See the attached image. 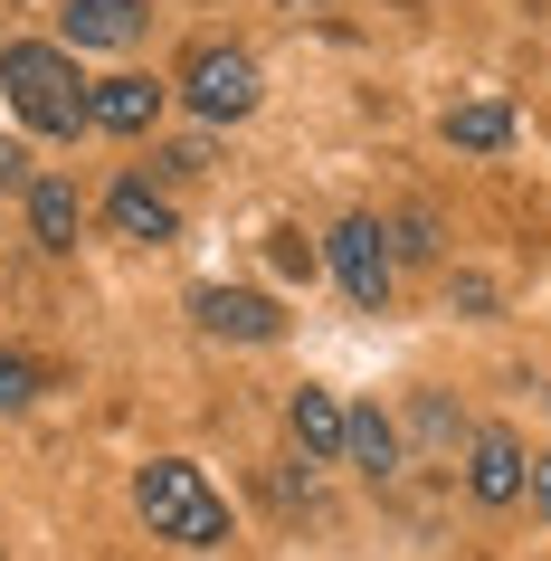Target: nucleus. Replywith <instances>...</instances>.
<instances>
[{"mask_svg": "<svg viewBox=\"0 0 551 561\" xmlns=\"http://www.w3.org/2000/svg\"><path fill=\"white\" fill-rule=\"evenodd\" d=\"M0 87L30 115V134H87V87H77V58H67V48L10 38V48H0Z\"/></svg>", "mask_w": 551, "mask_h": 561, "instance_id": "obj_1", "label": "nucleus"}, {"mask_svg": "<svg viewBox=\"0 0 551 561\" xmlns=\"http://www.w3.org/2000/svg\"><path fill=\"white\" fill-rule=\"evenodd\" d=\"M134 504H144V524L162 533V542H191V552L229 542V504L209 495V476L181 467V457H152V467L134 476Z\"/></svg>", "mask_w": 551, "mask_h": 561, "instance_id": "obj_2", "label": "nucleus"}, {"mask_svg": "<svg viewBox=\"0 0 551 561\" xmlns=\"http://www.w3.org/2000/svg\"><path fill=\"white\" fill-rule=\"evenodd\" d=\"M181 95H191V115H200V124L257 115V58H248V48H200L191 77H181Z\"/></svg>", "mask_w": 551, "mask_h": 561, "instance_id": "obj_3", "label": "nucleus"}, {"mask_svg": "<svg viewBox=\"0 0 551 561\" xmlns=\"http://www.w3.org/2000/svg\"><path fill=\"white\" fill-rule=\"evenodd\" d=\"M333 276H343V296L361 305V314H380V305H390V276H400L390 229H380V219H343V229H333Z\"/></svg>", "mask_w": 551, "mask_h": 561, "instance_id": "obj_4", "label": "nucleus"}, {"mask_svg": "<svg viewBox=\"0 0 551 561\" xmlns=\"http://www.w3.org/2000/svg\"><path fill=\"white\" fill-rule=\"evenodd\" d=\"M523 476H532V457H523L514 428H475V447H466V495L475 504H523Z\"/></svg>", "mask_w": 551, "mask_h": 561, "instance_id": "obj_5", "label": "nucleus"}, {"mask_svg": "<svg viewBox=\"0 0 551 561\" xmlns=\"http://www.w3.org/2000/svg\"><path fill=\"white\" fill-rule=\"evenodd\" d=\"M191 314H200L219 343H276V324H286V314H276L266 296H248V286H200Z\"/></svg>", "mask_w": 551, "mask_h": 561, "instance_id": "obj_6", "label": "nucleus"}, {"mask_svg": "<svg viewBox=\"0 0 551 561\" xmlns=\"http://www.w3.org/2000/svg\"><path fill=\"white\" fill-rule=\"evenodd\" d=\"M162 105H172V87H152V77H105V87H87V124H105V134H152Z\"/></svg>", "mask_w": 551, "mask_h": 561, "instance_id": "obj_7", "label": "nucleus"}, {"mask_svg": "<svg viewBox=\"0 0 551 561\" xmlns=\"http://www.w3.org/2000/svg\"><path fill=\"white\" fill-rule=\"evenodd\" d=\"M105 229L115 238H144V248H162V238H181V209L152 191V181H115L105 191Z\"/></svg>", "mask_w": 551, "mask_h": 561, "instance_id": "obj_8", "label": "nucleus"}, {"mask_svg": "<svg viewBox=\"0 0 551 561\" xmlns=\"http://www.w3.org/2000/svg\"><path fill=\"white\" fill-rule=\"evenodd\" d=\"M144 0H67V48H134Z\"/></svg>", "mask_w": 551, "mask_h": 561, "instance_id": "obj_9", "label": "nucleus"}, {"mask_svg": "<svg viewBox=\"0 0 551 561\" xmlns=\"http://www.w3.org/2000/svg\"><path fill=\"white\" fill-rule=\"evenodd\" d=\"M295 447H305V457H343V400H333V390H295Z\"/></svg>", "mask_w": 551, "mask_h": 561, "instance_id": "obj_10", "label": "nucleus"}, {"mask_svg": "<svg viewBox=\"0 0 551 561\" xmlns=\"http://www.w3.org/2000/svg\"><path fill=\"white\" fill-rule=\"evenodd\" d=\"M77 181H30V229H38V248H77Z\"/></svg>", "mask_w": 551, "mask_h": 561, "instance_id": "obj_11", "label": "nucleus"}, {"mask_svg": "<svg viewBox=\"0 0 551 561\" xmlns=\"http://www.w3.org/2000/svg\"><path fill=\"white\" fill-rule=\"evenodd\" d=\"M447 144H457V152H504V144H514V105H494V95L457 105V115H447Z\"/></svg>", "mask_w": 551, "mask_h": 561, "instance_id": "obj_12", "label": "nucleus"}, {"mask_svg": "<svg viewBox=\"0 0 551 561\" xmlns=\"http://www.w3.org/2000/svg\"><path fill=\"white\" fill-rule=\"evenodd\" d=\"M343 457H361V467H400V428H390V419H380V410H352L343 419Z\"/></svg>", "mask_w": 551, "mask_h": 561, "instance_id": "obj_13", "label": "nucleus"}, {"mask_svg": "<svg viewBox=\"0 0 551 561\" xmlns=\"http://www.w3.org/2000/svg\"><path fill=\"white\" fill-rule=\"evenodd\" d=\"M38 400V362L30 353H0V410H30Z\"/></svg>", "mask_w": 551, "mask_h": 561, "instance_id": "obj_14", "label": "nucleus"}, {"mask_svg": "<svg viewBox=\"0 0 551 561\" xmlns=\"http://www.w3.org/2000/svg\"><path fill=\"white\" fill-rule=\"evenodd\" d=\"M30 144H10V134H0V191H30Z\"/></svg>", "mask_w": 551, "mask_h": 561, "instance_id": "obj_15", "label": "nucleus"}, {"mask_svg": "<svg viewBox=\"0 0 551 561\" xmlns=\"http://www.w3.org/2000/svg\"><path fill=\"white\" fill-rule=\"evenodd\" d=\"M523 495H532V504L551 514V457H532V476H523Z\"/></svg>", "mask_w": 551, "mask_h": 561, "instance_id": "obj_16", "label": "nucleus"}]
</instances>
